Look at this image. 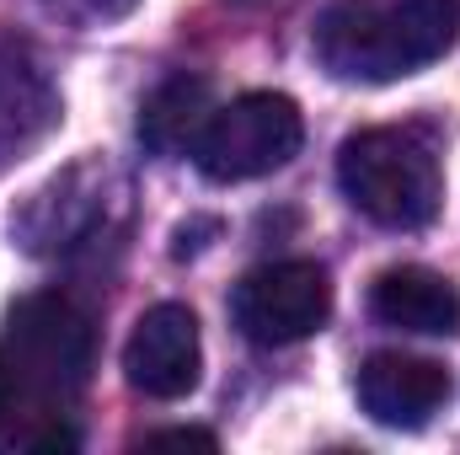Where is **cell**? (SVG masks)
Segmentation results:
<instances>
[{
  "mask_svg": "<svg viewBox=\"0 0 460 455\" xmlns=\"http://www.w3.org/2000/svg\"><path fill=\"white\" fill-rule=\"evenodd\" d=\"M460 38V0H338L316 22V59L332 81L385 86L445 59Z\"/></svg>",
  "mask_w": 460,
  "mask_h": 455,
  "instance_id": "1",
  "label": "cell"
},
{
  "mask_svg": "<svg viewBox=\"0 0 460 455\" xmlns=\"http://www.w3.org/2000/svg\"><path fill=\"white\" fill-rule=\"evenodd\" d=\"M338 183L348 204L385 230L429 226L445 204L439 150L418 129H364L338 150Z\"/></svg>",
  "mask_w": 460,
  "mask_h": 455,
  "instance_id": "2",
  "label": "cell"
},
{
  "mask_svg": "<svg viewBox=\"0 0 460 455\" xmlns=\"http://www.w3.org/2000/svg\"><path fill=\"white\" fill-rule=\"evenodd\" d=\"M92 353H97L92 322L65 295H27L5 317L0 380L11 391V402L22 397V402H38L54 413L92 380Z\"/></svg>",
  "mask_w": 460,
  "mask_h": 455,
  "instance_id": "3",
  "label": "cell"
},
{
  "mask_svg": "<svg viewBox=\"0 0 460 455\" xmlns=\"http://www.w3.org/2000/svg\"><path fill=\"white\" fill-rule=\"evenodd\" d=\"M300 139H305V118L284 92H246L209 113L193 145V161L209 183H252L289 166Z\"/></svg>",
  "mask_w": 460,
  "mask_h": 455,
  "instance_id": "4",
  "label": "cell"
},
{
  "mask_svg": "<svg viewBox=\"0 0 460 455\" xmlns=\"http://www.w3.org/2000/svg\"><path fill=\"white\" fill-rule=\"evenodd\" d=\"M230 317H235L241 338L257 343V348H284V343L311 338L332 317L327 268L322 263H305V257L252 268L235 284V295H230Z\"/></svg>",
  "mask_w": 460,
  "mask_h": 455,
  "instance_id": "5",
  "label": "cell"
},
{
  "mask_svg": "<svg viewBox=\"0 0 460 455\" xmlns=\"http://www.w3.org/2000/svg\"><path fill=\"white\" fill-rule=\"evenodd\" d=\"M123 375L139 397L150 402H177L199 386L204 375V338H199V317L177 300L150 306L134 333L123 343Z\"/></svg>",
  "mask_w": 460,
  "mask_h": 455,
  "instance_id": "6",
  "label": "cell"
},
{
  "mask_svg": "<svg viewBox=\"0 0 460 455\" xmlns=\"http://www.w3.org/2000/svg\"><path fill=\"white\" fill-rule=\"evenodd\" d=\"M450 370L418 353H369L358 370V407L380 429H423L450 402Z\"/></svg>",
  "mask_w": 460,
  "mask_h": 455,
  "instance_id": "7",
  "label": "cell"
},
{
  "mask_svg": "<svg viewBox=\"0 0 460 455\" xmlns=\"http://www.w3.org/2000/svg\"><path fill=\"white\" fill-rule=\"evenodd\" d=\"M369 311L396 327V333H418V338H456L460 333V290L418 263L385 268L369 284Z\"/></svg>",
  "mask_w": 460,
  "mask_h": 455,
  "instance_id": "8",
  "label": "cell"
},
{
  "mask_svg": "<svg viewBox=\"0 0 460 455\" xmlns=\"http://www.w3.org/2000/svg\"><path fill=\"white\" fill-rule=\"evenodd\" d=\"M209 113H215L209 108V81L204 76H172L139 108V145L150 156H182V150L199 145Z\"/></svg>",
  "mask_w": 460,
  "mask_h": 455,
  "instance_id": "9",
  "label": "cell"
},
{
  "mask_svg": "<svg viewBox=\"0 0 460 455\" xmlns=\"http://www.w3.org/2000/svg\"><path fill=\"white\" fill-rule=\"evenodd\" d=\"M145 445H193V451H215V434H204V429H161V434H150Z\"/></svg>",
  "mask_w": 460,
  "mask_h": 455,
  "instance_id": "10",
  "label": "cell"
},
{
  "mask_svg": "<svg viewBox=\"0 0 460 455\" xmlns=\"http://www.w3.org/2000/svg\"><path fill=\"white\" fill-rule=\"evenodd\" d=\"M11 413V391H5V380H0V418Z\"/></svg>",
  "mask_w": 460,
  "mask_h": 455,
  "instance_id": "11",
  "label": "cell"
}]
</instances>
